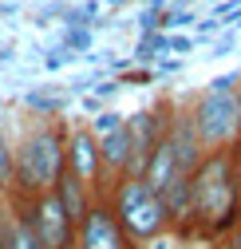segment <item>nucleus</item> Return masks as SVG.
Wrapping results in <instances>:
<instances>
[{"mask_svg":"<svg viewBox=\"0 0 241 249\" xmlns=\"http://www.w3.org/2000/svg\"><path fill=\"white\" fill-rule=\"evenodd\" d=\"M4 202H16L28 213V222H32L44 249H75V222L68 217L64 202L55 198V190H44V194H32V198L4 194Z\"/></svg>","mask_w":241,"mask_h":249,"instance_id":"obj_5","label":"nucleus"},{"mask_svg":"<svg viewBox=\"0 0 241 249\" xmlns=\"http://www.w3.org/2000/svg\"><path fill=\"white\" fill-rule=\"evenodd\" d=\"M170 71H182V59H158L155 75H170Z\"/></svg>","mask_w":241,"mask_h":249,"instance_id":"obj_23","label":"nucleus"},{"mask_svg":"<svg viewBox=\"0 0 241 249\" xmlns=\"http://www.w3.org/2000/svg\"><path fill=\"white\" fill-rule=\"evenodd\" d=\"M202 249H222V245H202Z\"/></svg>","mask_w":241,"mask_h":249,"instance_id":"obj_29","label":"nucleus"},{"mask_svg":"<svg viewBox=\"0 0 241 249\" xmlns=\"http://www.w3.org/2000/svg\"><path fill=\"white\" fill-rule=\"evenodd\" d=\"M115 79H119V87H135V83H155L158 75H155V68H127V71H119Z\"/></svg>","mask_w":241,"mask_h":249,"instance_id":"obj_14","label":"nucleus"},{"mask_svg":"<svg viewBox=\"0 0 241 249\" xmlns=\"http://www.w3.org/2000/svg\"><path fill=\"white\" fill-rule=\"evenodd\" d=\"M71 59H79V55H71V52H68L64 44H55V48H52V52L44 55V68H48V71H59V68H68Z\"/></svg>","mask_w":241,"mask_h":249,"instance_id":"obj_16","label":"nucleus"},{"mask_svg":"<svg viewBox=\"0 0 241 249\" xmlns=\"http://www.w3.org/2000/svg\"><path fill=\"white\" fill-rule=\"evenodd\" d=\"M202 150H225L241 142V91H198L182 107Z\"/></svg>","mask_w":241,"mask_h":249,"instance_id":"obj_4","label":"nucleus"},{"mask_svg":"<svg viewBox=\"0 0 241 249\" xmlns=\"http://www.w3.org/2000/svg\"><path fill=\"white\" fill-rule=\"evenodd\" d=\"M119 127H123V115H119V111H99V115L87 119V131H91L95 139H103V135H111Z\"/></svg>","mask_w":241,"mask_h":249,"instance_id":"obj_13","label":"nucleus"},{"mask_svg":"<svg viewBox=\"0 0 241 249\" xmlns=\"http://www.w3.org/2000/svg\"><path fill=\"white\" fill-rule=\"evenodd\" d=\"M209 4H222V0H209Z\"/></svg>","mask_w":241,"mask_h":249,"instance_id":"obj_30","label":"nucleus"},{"mask_svg":"<svg viewBox=\"0 0 241 249\" xmlns=\"http://www.w3.org/2000/svg\"><path fill=\"white\" fill-rule=\"evenodd\" d=\"M225 249H241V210H237V222H233V230H229V245Z\"/></svg>","mask_w":241,"mask_h":249,"instance_id":"obj_24","label":"nucleus"},{"mask_svg":"<svg viewBox=\"0 0 241 249\" xmlns=\"http://www.w3.org/2000/svg\"><path fill=\"white\" fill-rule=\"evenodd\" d=\"M8 59H12V52H8V48H0V64H8Z\"/></svg>","mask_w":241,"mask_h":249,"instance_id":"obj_27","label":"nucleus"},{"mask_svg":"<svg viewBox=\"0 0 241 249\" xmlns=\"http://www.w3.org/2000/svg\"><path fill=\"white\" fill-rule=\"evenodd\" d=\"M83 111H91V115H99V111H103V99H95L91 91H87V95H83Z\"/></svg>","mask_w":241,"mask_h":249,"instance_id":"obj_25","label":"nucleus"},{"mask_svg":"<svg viewBox=\"0 0 241 249\" xmlns=\"http://www.w3.org/2000/svg\"><path fill=\"white\" fill-rule=\"evenodd\" d=\"M186 237L182 233H162V237H155V241H146V245H138V249H178Z\"/></svg>","mask_w":241,"mask_h":249,"instance_id":"obj_21","label":"nucleus"},{"mask_svg":"<svg viewBox=\"0 0 241 249\" xmlns=\"http://www.w3.org/2000/svg\"><path fill=\"white\" fill-rule=\"evenodd\" d=\"M68 174L75 182H83L95 198H103L111 190V178L99 159V139L87 131V123H68Z\"/></svg>","mask_w":241,"mask_h":249,"instance_id":"obj_6","label":"nucleus"},{"mask_svg":"<svg viewBox=\"0 0 241 249\" xmlns=\"http://www.w3.org/2000/svg\"><path fill=\"white\" fill-rule=\"evenodd\" d=\"M225 28H233V32H241V8H237V12L229 16V20H225Z\"/></svg>","mask_w":241,"mask_h":249,"instance_id":"obj_26","label":"nucleus"},{"mask_svg":"<svg viewBox=\"0 0 241 249\" xmlns=\"http://www.w3.org/2000/svg\"><path fill=\"white\" fill-rule=\"evenodd\" d=\"M71 103V91L68 87H32L24 91V111L28 115H44V119H55L64 115Z\"/></svg>","mask_w":241,"mask_h":249,"instance_id":"obj_9","label":"nucleus"},{"mask_svg":"<svg viewBox=\"0 0 241 249\" xmlns=\"http://www.w3.org/2000/svg\"><path fill=\"white\" fill-rule=\"evenodd\" d=\"M59 44H64L71 55H87V52H91V28H64V40H59Z\"/></svg>","mask_w":241,"mask_h":249,"instance_id":"obj_12","label":"nucleus"},{"mask_svg":"<svg viewBox=\"0 0 241 249\" xmlns=\"http://www.w3.org/2000/svg\"><path fill=\"white\" fill-rule=\"evenodd\" d=\"M237 48V32H233V28H225V32L218 36V40H209V55H214V59H222V55H229Z\"/></svg>","mask_w":241,"mask_h":249,"instance_id":"obj_15","label":"nucleus"},{"mask_svg":"<svg viewBox=\"0 0 241 249\" xmlns=\"http://www.w3.org/2000/svg\"><path fill=\"white\" fill-rule=\"evenodd\" d=\"M107 202H111V210L119 217V226H123V233L135 245H146V241H155L162 233H178L174 222H170V213H166V206H162V198L150 190L142 178H119V182H111Z\"/></svg>","mask_w":241,"mask_h":249,"instance_id":"obj_3","label":"nucleus"},{"mask_svg":"<svg viewBox=\"0 0 241 249\" xmlns=\"http://www.w3.org/2000/svg\"><path fill=\"white\" fill-rule=\"evenodd\" d=\"M91 95H95V99H111V95H119V79H99V83L91 87Z\"/></svg>","mask_w":241,"mask_h":249,"instance_id":"obj_22","label":"nucleus"},{"mask_svg":"<svg viewBox=\"0 0 241 249\" xmlns=\"http://www.w3.org/2000/svg\"><path fill=\"white\" fill-rule=\"evenodd\" d=\"M218 32H225V20H218V16H202V20H198V40L218 36Z\"/></svg>","mask_w":241,"mask_h":249,"instance_id":"obj_20","label":"nucleus"},{"mask_svg":"<svg viewBox=\"0 0 241 249\" xmlns=\"http://www.w3.org/2000/svg\"><path fill=\"white\" fill-rule=\"evenodd\" d=\"M12 150H16V178L8 194L32 198V194L55 190L59 174L68 170V119L32 115L20 131V142H12Z\"/></svg>","mask_w":241,"mask_h":249,"instance_id":"obj_2","label":"nucleus"},{"mask_svg":"<svg viewBox=\"0 0 241 249\" xmlns=\"http://www.w3.org/2000/svg\"><path fill=\"white\" fill-rule=\"evenodd\" d=\"M75 249H138L123 233V226H119V217H115L107 194L103 198H91L83 222L75 226Z\"/></svg>","mask_w":241,"mask_h":249,"instance_id":"obj_7","label":"nucleus"},{"mask_svg":"<svg viewBox=\"0 0 241 249\" xmlns=\"http://www.w3.org/2000/svg\"><path fill=\"white\" fill-rule=\"evenodd\" d=\"M55 198L64 202L68 217H71V222L79 226V222H83V213H87V206H91V198H95V194L87 190L83 182H75V178H71V174L64 170V174H59V182H55Z\"/></svg>","mask_w":241,"mask_h":249,"instance_id":"obj_10","label":"nucleus"},{"mask_svg":"<svg viewBox=\"0 0 241 249\" xmlns=\"http://www.w3.org/2000/svg\"><path fill=\"white\" fill-rule=\"evenodd\" d=\"M194 44H198V40H190V36H166V52H170V55H190Z\"/></svg>","mask_w":241,"mask_h":249,"instance_id":"obj_19","label":"nucleus"},{"mask_svg":"<svg viewBox=\"0 0 241 249\" xmlns=\"http://www.w3.org/2000/svg\"><path fill=\"white\" fill-rule=\"evenodd\" d=\"M12 178H16V150L4 135V127H0V194L12 190Z\"/></svg>","mask_w":241,"mask_h":249,"instance_id":"obj_11","label":"nucleus"},{"mask_svg":"<svg viewBox=\"0 0 241 249\" xmlns=\"http://www.w3.org/2000/svg\"><path fill=\"white\" fill-rule=\"evenodd\" d=\"M222 249H225V245H222Z\"/></svg>","mask_w":241,"mask_h":249,"instance_id":"obj_31","label":"nucleus"},{"mask_svg":"<svg viewBox=\"0 0 241 249\" xmlns=\"http://www.w3.org/2000/svg\"><path fill=\"white\" fill-rule=\"evenodd\" d=\"M107 4H111V8H123V4H131V0H107Z\"/></svg>","mask_w":241,"mask_h":249,"instance_id":"obj_28","label":"nucleus"},{"mask_svg":"<svg viewBox=\"0 0 241 249\" xmlns=\"http://www.w3.org/2000/svg\"><path fill=\"white\" fill-rule=\"evenodd\" d=\"M127 119V115H123ZM99 159H103V170H107V178L111 182H119L127 174V166H131V142H127V127H119V131H111V135H103L99 139Z\"/></svg>","mask_w":241,"mask_h":249,"instance_id":"obj_8","label":"nucleus"},{"mask_svg":"<svg viewBox=\"0 0 241 249\" xmlns=\"http://www.w3.org/2000/svg\"><path fill=\"white\" fill-rule=\"evenodd\" d=\"M206 91H241V71H225L218 79H209Z\"/></svg>","mask_w":241,"mask_h":249,"instance_id":"obj_18","label":"nucleus"},{"mask_svg":"<svg viewBox=\"0 0 241 249\" xmlns=\"http://www.w3.org/2000/svg\"><path fill=\"white\" fill-rule=\"evenodd\" d=\"M146 32H162V12L158 8H142L138 12V36H146Z\"/></svg>","mask_w":241,"mask_h":249,"instance_id":"obj_17","label":"nucleus"},{"mask_svg":"<svg viewBox=\"0 0 241 249\" xmlns=\"http://www.w3.org/2000/svg\"><path fill=\"white\" fill-rule=\"evenodd\" d=\"M190 198L194 206L186 241L218 245V237H229L241 210V142L202 154V162L190 174Z\"/></svg>","mask_w":241,"mask_h":249,"instance_id":"obj_1","label":"nucleus"}]
</instances>
